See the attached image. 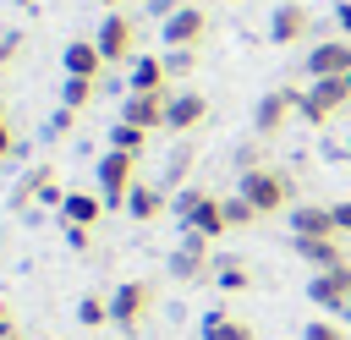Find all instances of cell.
<instances>
[{"mask_svg": "<svg viewBox=\"0 0 351 340\" xmlns=\"http://www.w3.org/2000/svg\"><path fill=\"white\" fill-rule=\"evenodd\" d=\"M236 192H241V197H247L258 214H280V208L291 203V192H296V186H291V175H285V170L258 165V170H247V175L236 181Z\"/></svg>", "mask_w": 351, "mask_h": 340, "instance_id": "cell-1", "label": "cell"}, {"mask_svg": "<svg viewBox=\"0 0 351 340\" xmlns=\"http://www.w3.org/2000/svg\"><path fill=\"white\" fill-rule=\"evenodd\" d=\"M346 104H351V82H346V77H318V82H307L296 115H302L307 126H324V121H335Z\"/></svg>", "mask_w": 351, "mask_h": 340, "instance_id": "cell-2", "label": "cell"}, {"mask_svg": "<svg viewBox=\"0 0 351 340\" xmlns=\"http://www.w3.org/2000/svg\"><path fill=\"white\" fill-rule=\"evenodd\" d=\"M132 154H121V148H104L99 154V165H93V181H99V197H104V208H126V197H132Z\"/></svg>", "mask_w": 351, "mask_h": 340, "instance_id": "cell-3", "label": "cell"}, {"mask_svg": "<svg viewBox=\"0 0 351 340\" xmlns=\"http://www.w3.org/2000/svg\"><path fill=\"white\" fill-rule=\"evenodd\" d=\"M93 44H99L104 66H132V60H137V22H132L126 11H110V16L99 22Z\"/></svg>", "mask_w": 351, "mask_h": 340, "instance_id": "cell-4", "label": "cell"}, {"mask_svg": "<svg viewBox=\"0 0 351 340\" xmlns=\"http://www.w3.org/2000/svg\"><path fill=\"white\" fill-rule=\"evenodd\" d=\"M208 236L203 230H186L181 225V241H176V252H170V274L176 280H214V258H208Z\"/></svg>", "mask_w": 351, "mask_h": 340, "instance_id": "cell-5", "label": "cell"}, {"mask_svg": "<svg viewBox=\"0 0 351 340\" xmlns=\"http://www.w3.org/2000/svg\"><path fill=\"white\" fill-rule=\"evenodd\" d=\"M148 302H154V291H148L143 280H121V285L110 291V324L132 335V329L143 324V313H148Z\"/></svg>", "mask_w": 351, "mask_h": 340, "instance_id": "cell-6", "label": "cell"}, {"mask_svg": "<svg viewBox=\"0 0 351 340\" xmlns=\"http://www.w3.org/2000/svg\"><path fill=\"white\" fill-rule=\"evenodd\" d=\"M11 203H44V208H60V203H66V186H60L55 165H33V170L16 181Z\"/></svg>", "mask_w": 351, "mask_h": 340, "instance_id": "cell-7", "label": "cell"}, {"mask_svg": "<svg viewBox=\"0 0 351 340\" xmlns=\"http://www.w3.org/2000/svg\"><path fill=\"white\" fill-rule=\"evenodd\" d=\"M307 302L324 307V313H346V302H351V263L313 274V280H307Z\"/></svg>", "mask_w": 351, "mask_h": 340, "instance_id": "cell-8", "label": "cell"}, {"mask_svg": "<svg viewBox=\"0 0 351 340\" xmlns=\"http://www.w3.org/2000/svg\"><path fill=\"white\" fill-rule=\"evenodd\" d=\"M318 77H351V38L335 33L307 49V82H318Z\"/></svg>", "mask_w": 351, "mask_h": 340, "instance_id": "cell-9", "label": "cell"}, {"mask_svg": "<svg viewBox=\"0 0 351 340\" xmlns=\"http://www.w3.org/2000/svg\"><path fill=\"white\" fill-rule=\"evenodd\" d=\"M296 110H302V88H274V93H263V99H258V110H252V126H258V137L280 132V126H285Z\"/></svg>", "mask_w": 351, "mask_h": 340, "instance_id": "cell-10", "label": "cell"}, {"mask_svg": "<svg viewBox=\"0 0 351 340\" xmlns=\"http://www.w3.org/2000/svg\"><path fill=\"white\" fill-rule=\"evenodd\" d=\"M159 33H165V49H192V44L208 33V11L186 0V5L170 16V22H159Z\"/></svg>", "mask_w": 351, "mask_h": 340, "instance_id": "cell-11", "label": "cell"}, {"mask_svg": "<svg viewBox=\"0 0 351 340\" xmlns=\"http://www.w3.org/2000/svg\"><path fill=\"white\" fill-rule=\"evenodd\" d=\"M291 252H296V258H302L313 274L351 263V258H346V247H340V236H291Z\"/></svg>", "mask_w": 351, "mask_h": 340, "instance_id": "cell-12", "label": "cell"}, {"mask_svg": "<svg viewBox=\"0 0 351 340\" xmlns=\"http://www.w3.org/2000/svg\"><path fill=\"white\" fill-rule=\"evenodd\" d=\"M307 27H313V11H307L302 0H285V5H274V16H269V44H302Z\"/></svg>", "mask_w": 351, "mask_h": 340, "instance_id": "cell-13", "label": "cell"}, {"mask_svg": "<svg viewBox=\"0 0 351 340\" xmlns=\"http://www.w3.org/2000/svg\"><path fill=\"white\" fill-rule=\"evenodd\" d=\"M203 115H208V99L197 88H181V93L165 99V132H192Z\"/></svg>", "mask_w": 351, "mask_h": 340, "instance_id": "cell-14", "label": "cell"}, {"mask_svg": "<svg viewBox=\"0 0 351 340\" xmlns=\"http://www.w3.org/2000/svg\"><path fill=\"white\" fill-rule=\"evenodd\" d=\"M165 99H170V88H165V93H126L121 121H132V126H143V132H159V126H165Z\"/></svg>", "mask_w": 351, "mask_h": 340, "instance_id": "cell-15", "label": "cell"}, {"mask_svg": "<svg viewBox=\"0 0 351 340\" xmlns=\"http://www.w3.org/2000/svg\"><path fill=\"white\" fill-rule=\"evenodd\" d=\"M291 236H340V230H335V208H324V203H296V208H291Z\"/></svg>", "mask_w": 351, "mask_h": 340, "instance_id": "cell-16", "label": "cell"}, {"mask_svg": "<svg viewBox=\"0 0 351 340\" xmlns=\"http://www.w3.org/2000/svg\"><path fill=\"white\" fill-rule=\"evenodd\" d=\"M60 60H66V77H93L99 82V71H104V55H99L93 38H71Z\"/></svg>", "mask_w": 351, "mask_h": 340, "instance_id": "cell-17", "label": "cell"}, {"mask_svg": "<svg viewBox=\"0 0 351 340\" xmlns=\"http://www.w3.org/2000/svg\"><path fill=\"white\" fill-rule=\"evenodd\" d=\"M99 214H104V197H99V192H66V203H60V225H82V230H93Z\"/></svg>", "mask_w": 351, "mask_h": 340, "instance_id": "cell-18", "label": "cell"}, {"mask_svg": "<svg viewBox=\"0 0 351 340\" xmlns=\"http://www.w3.org/2000/svg\"><path fill=\"white\" fill-rule=\"evenodd\" d=\"M165 82H170V71H165V55H137L132 60V93H165Z\"/></svg>", "mask_w": 351, "mask_h": 340, "instance_id": "cell-19", "label": "cell"}, {"mask_svg": "<svg viewBox=\"0 0 351 340\" xmlns=\"http://www.w3.org/2000/svg\"><path fill=\"white\" fill-rule=\"evenodd\" d=\"M165 208H170L165 186H143V181H137V186H132V197H126V214H132V219H159Z\"/></svg>", "mask_w": 351, "mask_h": 340, "instance_id": "cell-20", "label": "cell"}, {"mask_svg": "<svg viewBox=\"0 0 351 340\" xmlns=\"http://www.w3.org/2000/svg\"><path fill=\"white\" fill-rule=\"evenodd\" d=\"M197 335H203V340H252V329H247L241 318H230V313H203Z\"/></svg>", "mask_w": 351, "mask_h": 340, "instance_id": "cell-21", "label": "cell"}, {"mask_svg": "<svg viewBox=\"0 0 351 340\" xmlns=\"http://www.w3.org/2000/svg\"><path fill=\"white\" fill-rule=\"evenodd\" d=\"M110 148H121V154L143 159V148H148V132H143V126H132V121H115V126H110Z\"/></svg>", "mask_w": 351, "mask_h": 340, "instance_id": "cell-22", "label": "cell"}, {"mask_svg": "<svg viewBox=\"0 0 351 340\" xmlns=\"http://www.w3.org/2000/svg\"><path fill=\"white\" fill-rule=\"evenodd\" d=\"M208 197H214V192H203V186H181V192L170 197V214H176V225H192V219H197V208H203Z\"/></svg>", "mask_w": 351, "mask_h": 340, "instance_id": "cell-23", "label": "cell"}, {"mask_svg": "<svg viewBox=\"0 0 351 340\" xmlns=\"http://www.w3.org/2000/svg\"><path fill=\"white\" fill-rule=\"evenodd\" d=\"M219 208H225V225H230V230H247V225H258V219H263L241 192H225V197H219Z\"/></svg>", "mask_w": 351, "mask_h": 340, "instance_id": "cell-24", "label": "cell"}, {"mask_svg": "<svg viewBox=\"0 0 351 340\" xmlns=\"http://www.w3.org/2000/svg\"><path fill=\"white\" fill-rule=\"evenodd\" d=\"M186 230H203L208 241H219V230H230V225H225V208H219V197H208V203L197 208V219H192Z\"/></svg>", "mask_w": 351, "mask_h": 340, "instance_id": "cell-25", "label": "cell"}, {"mask_svg": "<svg viewBox=\"0 0 351 340\" xmlns=\"http://www.w3.org/2000/svg\"><path fill=\"white\" fill-rule=\"evenodd\" d=\"M214 280H219L225 291H247V280H252V274H247V263H241V258H214Z\"/></svg>", "mask_w": 351, "mask_h": 340, "instance_id": "cell-26", "label": "cell"}, {"mask_svg": "<svg viewBox=\"0 0 351 340\" xmlns=\"http://www.w3.org/2000/svg\"><path fill=\"white\" fill-rule=\"evenodd\" d=\"M93 77H66V88H60V104L66 110H82V104H93Z\"/></svg>", "mask_w": 351, "mask_h": 340, "instance_id": "cell-27", "label": "cell"}, {"mask_svg": "<svg viewBox=\"0 0 351 340\" xmlns=\"http://www.w3.org/2000/svg\"><path fill=\"white\" fill-rule=\"evenodd\" d=\"M186 170H192V143H181V148L165 159V181H159V186H186Z\"/></svg>", "mask_w": 351, "mask_h": 340, "instance_id": "cell-28", "label": "cell"}, {"mask_svg": "<svg viewBox=\"0 0 351 340\" xmlns=\"http://www.w3.org/2000/svg\"><path fill=\"white\" fill-rule=\"evenodd\" d=\"M77 324H82V329L110 324V296H82V302H77Z\"/></svg>", "mask_w": 351, "mask_h": 340, "instance_id": "cell-29", "label": "cell"}, {"mask_svg": "<svg viewBox=\"0 0 351 340\" xmlns=\"http://www.w3.org/2000/svg\"><path fill=\"white\" fill-rule=\"evenodd\" d=\"M302 340H351L340 324H329V318H313L307 329H302Z\"/></svg>", "mask_w": 351, "mask_h": 340, "instance_id": "cell-30", "label": "cell"}, {"mask_svg": "<svg viewBox=\"0 0 351 340\" xmlns=\"http://www.w3.org/2000/svg\"><path fill=\"white\" fill-rule=\"evenodd\" d=\"M192 66H197V55H192V49H170V55H165V71H170V77H186Z\"/></svg>", "mask_w": 351, "mask_h": 340, "instance_id": "cell-31", "label": "cell"}, {"mask_svg": "<svg viewBox=\"0 0 351 340\" xmlns=\"http://www.w3.org/2000/svg\"><path fill=\"white\" fill-rule=\"evenodd\" d=\"M236 165H241V175L258 170V165H263V143H241V148H236Z\"/></svg>", "mask_w": 351, "mask_h": 340, "instance_id": "cell-32", "label": "cell"}, {"mask_svg": "<svg viewBox=\"0 0 351 340\" xmlns=\"http://www.w3.org/2000/svg\"><path fill=\"white\" fill-rule=\"evenodd\" d=\"M181 5H186V0H143V11H148V16H159V22H170Z\"/></svg>", "mask_w": 351, "mask_h": 340, "instance_id": "cell-33", "label": "cell"}, {"mask_svg": "<svg viewBox=\"0 0 351 340\" xmlns=\"http://www.w3.org/2000/svg\"><path fill=\"white\" fill-rule=\"evenodd\" d=\"M66 247H71V252H88V247H93V230H82V225H66Z\"/></svg>", "mask_w": 351, "mask_h": 340, "instance_id": "cell-34", "label": "cell"}, {"mask_svg": "<svg viewBox=\"0 0 351 340\" xmlns=\"http://www.w3.org/2000/svg\"><path fill=\"white\" fill-rule=\"evenodd\" d=\"M11 154H22V143L11 137V126H5V115H0V159H11Z\"/></svg>", "mask_w": 351, "mask_h": 340, "instance_id": "cell-35", "label": "cell"}, {"mask_svg": "<svg viewBox=\"0 0 351 340\" xmlns=\"http://www.w3.org/2000/svg\"><path fill=\"white\" fill-rule=\"evenodd\" d=\"M329 208H335V230L351 236V197H346V203H329Z\"/></svg>", "mask_w": 351, "mask_h": 340, "instance_id": "cell-36", "label": "cell"}, {"mask_svg": "<svg viewBox=\"0 0 351 340\" xmlns=\"http://www.w3.org/2000/svg\"><path fill=\"white\" fill-rule=\"evenodd\" d=\"M16 49H22V33H0V66H5Z\"/></svg>", "mask_w": 351, "mask_h": 340, "instance_id": "cell-37", "label": "cell"}, {"mask_svg": "<svg viewBox=\"0 0 351 340\" xmlns=\"http://www.w3.org/2000/svg\"><path fill=\"white\" fill-rule=\"evenodd\" d=\"M335 27H340V38H351V0L335 5Z\"/></svg>", "mask_w": 351, "mask_h": 340, "instance_id": "cell-38", "label": "cell"}, {"mask_svg": "<svg viewBox=\"0 0 351 340\" xmlns=\"http://www.w3.org/2000/svg\"><path fill=\"white\" fill-rule=\"evenodd\" d=\"M71 115H77V110H66V104H60V110L49 115V132H71Z\"/></svg>", "mask_w": 351, "mask_h": 340, "instance_id": "cell-39", "label": "cell"}, {"mask_svg": "<svg viewBox=\"0 0 351 340\" xmlns=\"http://www.w3.org/2000/svg\"><path fill=\"white\" fill-rule=\"evenodd\" d=\"M16 335V318H11V302H0V340Z\"/></svg>", "mask_w": 351, "mask_h": 340, "instance_id": "cell-40", "label": "cell"}, {"mask_svg": "<svg viewBox=\"0 0 351 340\" xmlns=\"http://www.w3.org/2000/svg\"><path fill=\"white\" fill-rule=\"evenodd\" d=\"M99 5H126V0H99Z\"/></svg>", "mask_w": 351, "mask_h": 340, "instance_id": "cell-41", "label": "cell"}, {"mask_svg": "<svg viewBox=\"0 0 351 340\" xmlns=\"http://www.w3.org/2000/svg\"><path fill=\"white\" fill-rule=\"evenodd\" d=\"M340 318H351V302H346V313H340Z\"/></svg>", "mask_w": 351, "mask_h": 340, "instance_id": "cell-42", "label": "cell"}, {"mask_svg": "<svg viewBox=\"0 0 351 340\" xmlns=\"http://www.w3.org/2000/svg\"><path fill=\"white\" fill-rule=\"evenodd\" d=\"M192 5H203V0H192Z\"/></svg>", "mask_w": 351, "mask_h": 340, "instance_id": "cell-43", "label": "cell"}, {"mask_svg": "<svg viewBox=\"0 0 351 340\" xmlns=\"http://www.w3.org/2000/svg\"><path fill=\"white\" fill-rule=\"evenodd\" d=\"M11 340H22V335H11Z\"/></svg>", "mask_w": 351, "mask_h": 340, "instance_id": "cell-44", "label": "cell"}, {"mask_svg": "<svg viewBox=\"0 0 351 340\" xmlns=\"http://www.w3.org/2000/svg\"><path fill=\"white\" fill-rule=\"evenodd\" d=\"M346 82H351V77H346Z\"/></svg>", "mask_w": 351, "mask_h": 340, "instance_id": "cell-45", "label": "cell"}]
</instances>
